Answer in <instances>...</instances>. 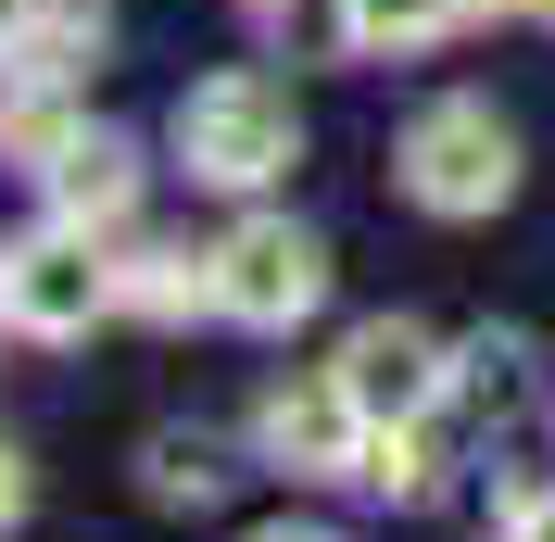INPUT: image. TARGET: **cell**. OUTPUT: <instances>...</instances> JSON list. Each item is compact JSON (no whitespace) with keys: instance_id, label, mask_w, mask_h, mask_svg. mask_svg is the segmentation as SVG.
I'll return each instance as SVG.
<instances>
[{"instance_id":"e0dca14e","label":"cell","mask_w":555,"mask_h":542,"mask_svg":"<svg viewBox=\"0 0 555 542\" xmlns=\"http://www.w3.org/2000/svg\"><path fill=\"white\" fill-rule=\"evenodd\" d=\"M253 542H341V530H315V517H278V530H253Z\"/></svg>"},{"instance_id":"52a82bcc","label":"cell","mask_w":555,"mask_h":542,"mask_svg":"<svg viewBox=\"0 0 555 542\" xmlns=\"http://www.w3.org/2000/svg\"><path fill=\"white\" fill-rule=\"evenodd\" d=\"M89 139V114H76V76H38V64H13V89H0V165H26V177H51Z\"/></svg>"},{"instance_id":"277c9868","label":"cell","mask_w":555,"mask_h":542,"mask_svg":"<svg viewBox=\"0 0 555 542\" xmlns=\"http://www.w3.org/2000/svg\"><path fill=\"white\" fill-rule=\"evenodd\" d=\"M328 304V240L291 228V215H241L215 240V315L228 328H304Z\"/></svg>"},{"instance_id":"8fae6325","label":"cell","mask_w":555,"mask_h":542,"mask_svg":"<svg viewBox=\"0 0 555 542\" xmlns=\"http://www.w3.org/2000/svg\"><path fill=\"white\" fill-rule=\"evenodd\" d=\"M480 13V0H341V26H353V51H429V38H454Z\"/></svg>"},{"instance_id":"3957f363","label":"cell","mask_w":555,"mask_h":542,"mask_svg":"<svg viewBox=\"0 0 555 542\" xmlns=\"http://www.w3.org/2000/svg\"><path fill=\"white\" fill-rule=\"evenodd\" d=\"M89 315H114V253L89 228H26V240H0V328H26V340H89Z\"/></svg>"},{"instance_id":"9a60e30c","label":"cell","mask_w":555,"mask_h":542,"mask_svg":"<svg viewBox=\"0 0 555 542\" xmlns=\"http://www.w3.org/2000/svg\"><path fill=\"white\" fill-rule=\"evenodd\" d=\"M13 517H26V454L0 441V530H13Z\"/></svg>"},{"instance_id":"ac0fdd59","label":"cell","mask_w":555,"mask_h":542,"mask_svg":"<svg viewBox=\"0 0 555 542\" xmlns=\"http://www.w3.org/2000/svg\"><path fill=\"white\" fill-rule=\"evenodd\" d=\"M253 13H291V0H253Z\"/></svg>"},{"instance_id":"9c48e42d","label":"cell","mask_w":555,"mask_h":542,"mask_svg":"<svg viewBox=\"0 0 555 542\" xmlns=\"http://www.w3.org/2000/svg\"><path fill=\"white\" fill-rule=\"evenodd\" d=\"M215 304V253H127L114 266V315H152V328H177V315Z\"/></svg>"},{"instance_id":"2e32d148","label":"cell","mask_w":555,"mask_h":542,"mask_svg":"<svg viewBox=\"0 0 555 542\" xmlns=\"http://www.w3.org/2000/svg\"><path fill=\"white\" fill-rule=\"evenodd\" d=\"M38 26V0H0V64H13V38Z\"/></svg>"},{"instance_id":"6da1fadb","label":"cell","mask_w":555,"mask_h":542,"mask_svg":"<svg viewBox=\"0 0 555 542\" xmlns=\"http://www.w3.org/2000/svg\"><path fill=\"white\" fill-rule=\"evenodd\" d=\"M291 152H304V114H291V89L253 64L203 76L190 102H177V165L203 177V190H266V177H291Z\"/></svg>"},{"instance_id":"5b68a950","label":"cell","mask_w":555,"mask_h":542,"mask_svg":"<svg viewBox=\"0 0 555 542\" xmlns=\"http://www.w3.org/2000/svg\"><path fill=\"white\" fill-rule=\"evenodd\" d=\"M353 391V416H366V429H379V416H429L454 391V353L429 328H416V315H366V328L341 340V366H328Z\"/></svg>"},{"instance_id":"ba28073f","label":"cell","mask_w":555,"mask_h":542,"mask_svg":"<svg viewBox=\"0 0 555 542\" xmlns=\"http://www.w3.org/2000/svg\"><path fill=\"white\" fill-rule=\"evenodd\" d=\"M51 215H64V228H89V240H114L139 215V165H127V139H76L64 165H51Z\"/></svg>"},{"instance_id":"8992f818","label":"cell","mask_w":555,"mask_h":542,"mask_svg":"<svg viewBox=\"0 0 555 542\" xmlns=\"http://www.w3.org/2000/svg\"><path fill=\"white\" fill-rule=\"evenodd\" d=\"M253 441H266L291 479H353V454H366V416H353L341 378H304V391H266Z\"/></svg>"},{"instance_id":"7c38bea8","label":"cell","mask_w":555,"mask_h":542,"mask_svg":"<svg viewBox=\"0 0 555 542\" xmlns=\"http://www.w3.org/2000/svg\"><path fill=\"white\" fill-rule=\"evenodd\" d=\"M353 492L416 505V492H429V416H379V429H366V454H353Z\"/></svg>"},{"instance_id":"d6986e66","label":"cell","mask_w":555,"mask_h":542,"mask_svg":"<svg viewBox=\"0 0 555 542\" xmlns=\"http://www.w3.org/2000/svg\"><path fill=\"white\" fill-rule=\"evenodd\" d=\"M530 13H543V26H555V0H530Z\"/></svg>"},{"instance_id":"5bb4252c","label":"cell","mask_w":555,"mask_h":542,"mask_svg":"<svg viewBox=\"0 0 555 542\" xmlns=\"http://www.w3.org/2000/svg\"><path fill=\"white\" fill-rule=\"evenodd\" d=\"M505 542H555V492H518L505 505Z\"/></svg>"},{"instance_id":"30bf717a","label":"cell","mask_w":555,"mask_h":542,"mask_svg":"<svg viewBox=\"0 0 555 542\" xmlns=\"http://www.w3.org/2000/svg\"><path fill=\"white\" fill-rule=\"evenodd\" d=\"M454 404L467 416H518L530 404V340L518 328H480L467 353H454Z\"/></svg>"},{"instance_id":"7a4b0ae2","label":"cell","mask_w":555,"mask_h":542,"mask_svg":"<svg viewBox=\"0 0 555 542\" xmlns=\"http://www.w3.org/2000/svg\"><path fill=\"white\" fill-rule=\"evenodd\" d=\"M505 190H518V127L492 102H429L404 127V203L442 215V228H467V215H505Z\"/></svg>"},{"instance_id":"4fadbf2b","label":"cell","mask_w":555,"mask_h":542,"mask_svg":"<svg viewBox=\"0 0 555 542\" xmlns=\"http://www.w3.org/2000/svg\"><path fill=\"white\" fill-rule=\"evenodd\" d=\"M139 467H152V505H215V492H228L215 441H190V429H165L152 454H139Z\"/></svg>"}]
</instances>
